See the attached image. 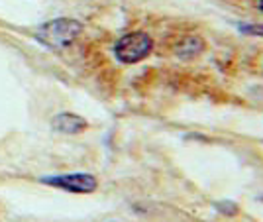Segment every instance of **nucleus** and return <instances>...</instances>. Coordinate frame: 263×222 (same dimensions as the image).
Masks as SVG:
<instances>
[{
  "mask_svg": "<svg viewBox=\"0 0 263 222\" xmlns=\"http://www.w3.org/2000/svg\"><path fill=\"white\" fill-rule=\"evenodd\" d=\"M83 33V24L73 18H55L42 24L35 30V40L49 49H65L75 44L79 35Z\"/></svg>",
  "mask_w": 263,
  "mask_h": 222,
  "instance_id": "obj_1",
  "label": "nucleus"
},
{
  "mask_svg": "<svg viewBox=\"0 0 263 222\" xmlns=\"http://www.w3.org/2000/svg\"><path fill=\"white\" fill-rule=\"evenodd\" d=\"M154 51V38L147 32H130L124 33L114 44V57L124 65L140 63Z\"/></svg>",
  "mask_w": 263,
  "mask_h": 222,
  "instance_id": "obj_2",
  "label": "nucleus"
},
{
  "mask_svg": "<svg viewBox=\"0 0 263 222\" xmlns=\"http://www.w3.org/2000/svg\"><path fill=\"white\" fill-rule=\"evenodd\" d=\"M44 185L55 187V189L67 191V193H81L88 195L99 189V179L90 173H63V175H49L40 179Z\"/></svg>",
  "mask_w": 263,
  "mask_h": 222,
  "instance_id": "obj_3",
  "label": "nucleus"
},
{
  "mask_svg": "<svg viewBox=\"0 0 263 222\" xmlns=\"http://www.w3.org/2000/svg\"><path fill=\"white\" fill-rule=\"evenodd\" d=\"M204 47H206V44L198 33H186V35H181L175 42L173 53L179 59H195V57H198L204 51Z\"/></svg>",
  "mask_w": 263,
  "mask_h": 222,
  "instance_id": "obj_4",
  "label": "nucleus"
},
{
  "mask_svg": "<svg viewBox=\"0 0 263 222\" xmlns=\"http://www.w3.org/2000/svg\"><path fill=\"white\" fill-rule=\"evenodd\" d=\"M51 128H53L55 132H61V134H81L88 128V122L83 116H79V114L61 112V114L53 116Z\"/></svg>",
  "mask_w": 263,
  "mask_h": 222,
  "instance_id": "obj_5",
  "label": "nucleus"
},
{
  "mask_svg": "<svg viewBox=\"0 0 263 222\" xmlns=\"http://www.w3.org/2000/svg\"><path fill=\"white\" fill-rule=\"evenodd\" d=\"M238 30H240L241 33H246V35H259V38H263L261 24H240Z\"/></svg>",
  "mask_w": 263,
  "mask_h": 222,
  "instance_id": "obj_6",
  "label": "nucleus"
},
{
  "mask_svg": "<svg viewBox=\"0 0 263 222\" xmlns=\"http://www.w3.org/2000/svg\"><path fill=\"white\" fill-rule=\"evenodd\" d=\"M257 6H259V10L263 12V0H257Z\"/></svg>",
  "mask_w": 263,
  "mask_h": 222,
  "instance_id": "obj_7",
  "label": "nucleus"
}]
</instances>
